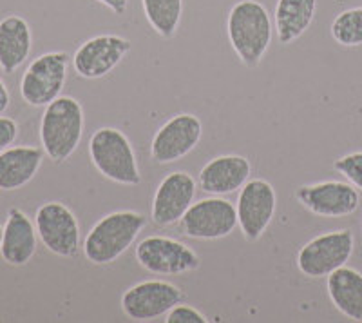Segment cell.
Instances as JSON below:
<instances>
[{
    "instance_id": "cell-15",
    "label": "cell",
    "mask_w": 362,
    "mask_h": 323,
    "mask_svg": "<svg viewBox=\"0 0 362 323\" xmlns=\"http://www.w3.org/2000/svg\"><path fill=\"white\" fill-rule=\"evenodd\" d=\"M196 196V182L185 171L169 173L158 186L153 198L151 220L158 227L177 224L189 211Z\"/></svg>"
},
{
    "instance_id": "cell-7",
    "label": "cell",
    "mask_w": 362,
    "mask_h": 323,
    "mask_svg": "<svg viewBox=\"0 0 362 323\" xmlns=\"http://www.w3.org/2000/svg\"><path fill=\"white\" fill-rule=\"evenodd\" d=\"M134 254L145 271L160 276L192 273L202 264L192 247L167 237H147L136 245Z\"/></svg>"
},
{
    "instance_id": "cell-10",
    "label": "cell",
    "mask_w": 362,
    "mask_h": 323,
    "mask_svg": "<svg viewBox=\"0 0 362 323\" xmlns=\"http://www.w3.org/2000/svg\"><path fill=\"white\" fill-rule=\"evenodd\" d=\"M277 209L276 189L263 178L248 180L239 189L235 212L238 227L241 229L247 242H257L272 224Z\"/></svg>"
},
{
    "instance_id": "cell-27",
    "label": "cell",
    "mask_w": 362,
    "mask_h": 323,
    "mask_svg": "<svg viewBox=\"0 0 362 323\" xmlns=\"http://www.w3.org/2000/svg\"><path fill=\"white\" fill-rule=\"evenodd\" d=\"M96 2L111 9L115 15H125L129 8V0H96Z\"/></svg>"
},
{
    "instance_id": "cell-18",
    "label": "cell",
    "mask_w": 362,
    "mask_h": 323,
    "mask_svg": "<svg viewBox=\"0 0 362 323\" xmlns=\"http://www.w3.org/2000/svg\"><path fill=\"white\" fill-rule=\"evenodd\" d=\"M44 149L33 145L8 147L0 153V189L17 191L28 186L40 171Z\"/></svg>"
},
{
    "instance_id": "cell-14",
    "label": "cell",
    "mask_w": 362,
    "mask_h": 323,
    "mask_svg": "<svg viewBox=\"0 0 362 323\" xmlns=\"http://www.w3.org/2000/svg\"><path fill=\"white\" fill-rule=\"evenodd\" d=\"M131 50V40L119 35H96L74 51L73 67L76 75L86 80L103 79Z\"/></svg>"
},
{
    "instance_id": "cell-17",
    "label": "cell",
    "mask_w": 362,
    "mask_h": 323,
    "mask_svg": "<svg viewBox=\"0 0 362 323\" xmlns=\"http://www.w3.org/2000/svg\"><path fill=\"white\" fill-rule=\"evenodd\" d=\"M37 227L22 209L11 208L6 218L0 256L13 267H22L31 261L37 253Z\"/></svg>"
},
{
    "instance_id": "cell-1",
    "label": "cell",
    "mask_w": 362,
    "mask_h": 323,
    "mask_svg": "<svg viewBox=\"0 0 362 323\" xmlns=\"http://www.w3.org/2000/svg\"><path fill=\"white\" fill-rule=\"evenodd\" d=\"M232 50L247 67H257L272 44L274 24L259 0H239L226 18Z\"/></svg>"
},
{
    "instance_id": "cell-22",
    "label": "cell",
    "mask_w": 362,
    "mask_h": 323,
    "mask_svg": "<svg viewBox=\"0 0 362 323\" xmlns=\"http://www.w3.org/2000/svg\"><path fill=\"white\" fill-rule=\"evenodd\" d=\"M151 28L165 40L174 38L183 15V0H141Z\"/></svg>"
},
{
    "instance_id": "cell-8",
    "label": "cell",
    "mask_w": 362,
    "mask_h": 323,
    "mask_svg": "<svg viewBox=\"0 0 362 323\" xmlns=\"http://www.w3.org/2000/svg\"><path fill=\"white\" fill-rule=\"evenodd\" d=\"M35 227L47 251L62 258L76 256L80 249V225L66 203H42L35 215Z\"/></svg>"
},
{
    "instance_id": "cell-26",
    "label": "cell",
    "mask_w": 362,
    "mask_h": 323,
    "mask_svg": "<svg viewBox=\"0 0 362 323\" xmlns=\"http://www.w3.org/2000/svg\"><path fill=\"white\" fill-rule=\"evenodd\" d=\"M18 137V125L17 122L9 118V116L0 115V153L6 151L15 144Z\"/></svg>"
},
{
    "instance_id": "cell-5",
    "label": "cell",
    "mask_w": 362,
    "mask_h": 323,
    "mask_svg": "<svg viewBox=\"0 0 362 323\" xmlns=\"http://www.w3.org/2000/svg\"><path fill=\"white\" fill-rule=\"evenodd\" d=\"M355 238L350 229L322 232L306 242L297 253V269L306 278H328L344 267L354 254Z\"/></svg>"
},
{
    "instance_id": "cell-9",
    "label": "cell",
    "mask_w": 362,
    "mask_h": 323,
    "mask_svg": "<svg viewBox=\"0 0 362 323\" xmlns=\"http://www.w3.org/2000/svg\"><path fill=\"white\" fill-rule=\"evenodd\" d=\"M181 232L194 240H221L238 227L235 205L221 196L192 203L180 220Z\"/></svg>"
},
{
    "instance_id": "cell-21",
    "label": "cell",
    "mask_w": 362,
    "mask_h": 323,
    "mask_svg": "<svg viewBox=\"0 0 362 323\" xmlns=\"http://www.w3.org/2000/svg\"><path fill=\"white\" fill-rule=\"evenodd\" d=\"M317 13V0H277L274 26L283 46H288L308 31Z\"/></svg>"
},
{
    "instance_id": "cell-20",
    "label": "cell",
    "mask_w": 362,
    "mask_h": 323,
    "mask_svg": "<svg viewBox=\"0 0 362 323\" xmlns=\"http://www.w3.org/2000/svg\"><path fill=\"white\" fill-rule=\"evenodd\" d=\"M326 290L342 316L362 323V273L354 267H341L328 274Z\"/></svg>"
},
{
    "instance_id": "cell-3",
    "label": "cell",
    "mask_w": 362,
    "mask_h": 323,
    "mask_svg": "<svg viewBox=\"0 0 362 323\" xmlns=\"http://www.w3.org/2000/svg\"><path fill=\"white\" fill-rule=\"evenodd\" d=\"M83 137V109L73 96H58L45 106L40 120L42 149L51 162L62 164L78 149Z\"/></svg>"
},
{
    "instance_id": "cell-16",
    "label": "cell",
    "mask_w": 362,
    "mask_h": 323,
    "mask_svg": "<svg viewBox=\"0 0 362 323\" xmlns=\"http://www.w3.org/2000/svg\"><path fill=\"white\" fill-rule=\"evenodd\" d=\"M252 164L239 154H223L206 162L199 171V186L212 196H225L239 191L250 180Z\"/></svg>"
},
{
    "instance_id": "cell-19",
    "label": "cell",
    "mask_w": 362,
    "mask_h": 323,
    "mask_svg": "<svg viewBox=\"0 0 362 323\" xmlns=\"http://www.w3.org/2000/svg\"><path fill=\"white\" fill-rule=\"evenodd\" d=\"M33 35L21 15H8L0 21V69L11 75L29 58Z\"/></svg>"
},
{
    "instance_id": "cell-11",
    "label": "cell",
    "mask_w": 362,
    "mask_h": 323,
    "mask_svg": "<svg viewBox=\"0 0 362 323\" xmlns=\"http://www.w3.org/2000/svg\"><path fill=\"white\" fill-rule=\"evenodd\" d=\"M185 295L177 285L163 280H147L129 287L122 296V311L134 322H153L183 302Z\"/></svg>"
},
{
    "instance_id": "cell-13",
    "label": "cell",
    "mask_w": 362,
    "mask_h": 323,
    "mask_svg": "<svg viewBox=\"0 0 362 323\" xmlns=\"http://www.w3.org/2000/svg\"><path fill=\"white\" fill-rule=\"evenodd\" d=\"M296 200L312 215L322 218H344L354 215L361 203L357 187L337 180L300 186L296 191Z\"/></svg>"
},
{
    "instance_id": "cell-29",
    "label": "cell",
    "mask_w": 362,
    "mask_h": 323,
    "mask_svg": "<svg viewBox=\"0 0 362 323\" xmlns=\"http://www.w3.org/2000/svg\"><path fill=\"white\" fill-rule=\"evenodd\" d=\"M2 232H4V227H0V244H2Z\"/></svg>"
},
{
    "instance_id": "cell-24",
    "label": "cell",
    "mask_w": 362,
    "mask_h": 323,
    "mask_svg": "<svg viewBox=\"0 0 362 323\" xmlns=\"http://www.w3.org/2000/svg\"><path fill=\"white\" fill-rule=\"evenodd\" d=\"M334 167L337 173H341L351 186L362 191V151L357 153L344 154L334 162Z\"/></svg>"
},
{
    "instance_id": "cell-4",
    "label": "cell",
    "mask_w": 362,
    "mask_h": 323,
    "mask_svg": "<svg viewBox=\"0 0 362 323\" xmlns=\"http://www.w3.org/2000/svg\"><path fill=\"white\" fill-rule=\"evenodd\" d=\"M89 158L102 176L122 186H140L134 147L119 129L100 128L89 140Z\"/></svg>"
},
{
    "instance_id": "cell-12",
    "label": "cell",
    "mask_w": 362,
    "mask_h": 323,
    "mask_svg": "<svg viewBox=\"0 0 362 323\" xmlns=\"http://www.w3.org/2000/svg\"><path fill=\"white\" fill-rule=\"evenodd\" d=\"M203 137V124L196 115L180 113L165 122L151 142V157L156 164H174L192 153Z\"/></svg>"
},
{
    "instance_id": "cell-2",
    "label": "cell",
    "mask_w": 362,
    "mask_h": 323,
    "mask_svg": "<svg viewBox=\"0 0 362 323\" xmlns=\"http://www.w3.org/2000/svg\"><path fill=\"white\" fill-rule=\"evenodd\" d=\"M147 225V218L136 211H115L100 218L83 240V254L95 266H109L134 244Z\"/></svg>"
},
{
    "instance_id": "cell-6",
    "label": "cell",
    "mask_w": 362,
    "mask_h": 323,
    "mask_svg": "<svg viewBox=\"0 0 362 323\" xmlns=\"http://www.w3.org/2000/svg\"><path fill=\"white\" fill-rule=\"evenodd\" d=\"M67 67L69 55L66 51H51L35 58L22 75V100L33 108H45L54 102L58 96H62Z\"/></svg>"
},
{
    "instance_id": "cell-28",
    "label": "cell",
    "mask_w": 362,
    "mask_h": 323,
    "mask_svg": "<svg viewBox=\"0 0 362 323\" xmlns=\"http://www.w3.org/2000/svg\"><path fill=\"white\" fill-rule=\"evenodd\" d=\"M9 104H11V96H9L6 84L0 80V115H4V113L8 111Z\"/></svg>"
},
{
    "instance_id": "cell-25",
    "label": "cell",
    "mask_w": 362,
    "mask_h": 323,
    "mask_svg": "<svg viewBox=\"0 0 362 323\" xmlns=\"http://www.w3.org/2000/svg\"><path fill=\"white\" fill-rule=\"evenodd\" d=\"M165 322L167 323H206L205 314L194 309V307L185 305V303H177L176 307H173L167 314H165Z\"/></svg>"
},
{
    "instance_id": "cell-23",
    "label": "cell",
    "mask_w": 362,
    "mask_h": 323,
    "mask_svg": "<svg viewBox=\"0 0 362 323\" xmlns=\"http://www.w3.org/2000/svg\"><path fill=\"white\" fill-rule=\"evenodd\" d=\"M329 33L339 46H362V8H351L339 13L329 26Z\"/></svg>"
}]
</instances>
